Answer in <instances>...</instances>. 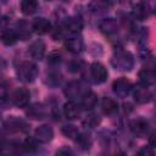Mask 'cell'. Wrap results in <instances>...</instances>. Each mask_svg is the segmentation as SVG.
I'll return each instance as SVG.
<instances>
[{
  "mask_svg": "<svg viewBox=\"0 0 156 156\" xmlns=\"http://www.w3.org/2000/svg\"><path fill=\"white\" fill-rule=\"evenodd\" d=\"M17 77L21 82L23 83H32L35 80L37 76H38V67L29 61H23L18 65L17 69H16Z\"/></svg>",
  "mask_w": 156,
  "mask_h": 156,
  "instance_id": "2",
  "label": "cell"
},
{
  "mask_svg": "<svg viewBox=\"0 0 156 156\" xmlns=\"http://www.w3.org/2000/svg\"><path fill=\"white\" fill-rule=\"evenodd\" d=\"M48 62L50 65H58L61 62V55L58 52H51L50 56H49V60Z\"/></svg>",
  "mask_w": 156,
  "mask_h": 156,
  "instance_id": "31",
  "label": "cell"
},
{
  "mask_svg": "<svg viewBox=\"0 0 156 156\" xmlns=\"http://www.w3.org/2000/svg\"><path fill=\"white\" fill-rule=\"evenodd\" d=\"M100 121H101V118H100L99 115H96V113H90V115H88V116L85 117V119L83 121V124H84L85 127L94 128V127H96V126L100 123Z\"/></svg>",
  "mask_w": 156,
  "mask_h": 156,
  "instance_id": "26",
  "label": "cell"
},
{
  "mask_svg": "<svg viewBox=\"0 0 156 156\" xmlns=\"http://www.w3.org/2000/svg\"><path fill=\"white\" fill-rule=\"evenodd\" d=\"M111 65L118 71H130L134 66V57L129 51L117 50L111 57Z\"/></svg>",
  "mask_w": 156,
  "mask_h": 156,
  "instance_id": "1",
  "label": "cell"
},
{
  "mask_svg": "<svg viewBox=\"0 0 156 156\" xmlns=\"http://www.w3.org/2000/svg\"><path fill=\"white\" fill-rule=\"evenodd\" d=\"M82 66H83V62L80 60H72L67 65V67L71 72H79L82 69Z\"/></svg>",
  "mask_w": 156,
  "mask_h": 156,
  "instance_id": "30",
  "label": "cell"
},
{
  "mask_svg": "<svg viewBox=\"0 0 156 156\" xmlns=\"http://www.w3.org/2000/svg\"><path fill=\"white\" fill-rule=\"evenodd\" d=\"M65 46H66V49L69 52H72V54H79L84 49V41H83V39L80 37L72 35V37H69V38L66 39Z\"/></svg>",
  "mask_w": 156,
  "mask_h": 156,
  "instance_id": "10",
  "label": "cell"
},
{
  "mask_svg": "<svg viewBox=\"0 0 156 156\" xmlns=\"http://www.w3.org/2000/svg\"><path fill=\"white\" fill-rule=\"evenodd\" d=\"M62 133H63L67 138H69V139H77V136L79 135L78 129L76 128V126H72V124L63 126V127H62Z\"/></svg>",
  "mask_w": 156,
  "mask_h": 156,
  "instance_id": "27",
  "label": "cell"
},
{
  "mask_svg": "<svg viewBox=\"0 0 156 156\" xmlns=\"http://www.w3.org/2000/svg\"><path fill=\"white\" fill-rule=\"evenodd\" d=\"M34 136H35V140L41 143V144H46L49 141L52 140L54 138V130L48 124H43L40 127H38L34 132Z\"/></svg>",
  "mask_w": 156,
  "mask_h": 156,
  "instance_id": "7",
  "label": "cell"
},
{
  "mask_svg": "<svg viewBox=\"0 0 156 156\" xmlns=\"http://www.w3.org/2000/svg\"><path fill=\"white\" fill-rule=\"evenodd\" d=\"M100 30L106 35H113L118 32V22L115 18H105L99 23Z\"/></svg>",
  "mask_w": 156,
  "mask_h": 156,
  "instance_id": "12",
  "label": "cell"
},
{
  "mask_svg": "<svg viewBox=\"0 0 156 156\" xmlns=\"http://www.w3.org/2000/svg\"><path fill=\"white\" fill-rule=\"evenodd\" d=\"M98 104V95L93 91H88L83 98H82V107L83 110H93Z\"/></svg>",
  "mask_w": 156,
  "mask_h": 156,
  "instance_id": "20",
  "label": "cell"
},
{
  "mask_svg": "<svg viewBox=\"0 0 156 156\" xmlns=\"http://www.w3.org/2000/svg\"><path fill=\"white\" fill-rule=\"evenodd\" d=\"M76 141H77L78 145H79L82 149H84V150H88V149H90V146H91V139H90L89 135H87V134H80V133H79V135H78L77 139H76Z\"/></svg>",
  "mask_w": 156,
  "mask_h": 156,
  "instance_id": "28",
  "label": "cell"
},
{
  "mask_svg": "<svg viewBox=\"0 0 156 156\" xmlns=\"http://www.w3.org/2000/svg\"><path fill=\"white\" fill-rule=\"evenodd\" d=\"M82 105H79L76 100H69L68 102L65 104L63 106V112H65V116L69 119H76L80 116L82 113Z\"/></svg>",
  "mask_w": 156,
  "mask_h": 156,
  "instance_id": "9",
  "label": "cell"
},
{
  "mask_svg": "<svg viewBox=\"0 0 156 156\" xmlns=\"http://www.w3.org/2000/svg\"><path fill=\"white\" fill-rule=\"evenodd\" d=\"M149 13H150V10H149V6L145 4V2H139L136 5L133 6V10H132V15L135 20L138 21H144L149 17Z\"/></svg>",
  "mask_w": 156,
  "mask_h": 156,
  "instance_id": "16",
  "label": "cell"
},
{
  "mask_svg": "<svg viewBox=\"0 0 156 156\" xmlns=\"http://www.w3.org/2000/svg\"><path fill=\"white\" fill-rule=\"evenodd\" d=\"M88 91L89 90L87 89V87L80 82H71L65 88V95L71 100H77L78 98L82 99Z\"/></svg>",
  "mask_w": 156,
  "mask_h": 156,
  "instance_id": "3",
  "label": "cell"
},
{
  "mask_svg": "<svg viewBox=\"0 0 156 156\" xmlns=\"http://www.w3.org/2000/svg\"><path fill=\"white\" fill-rule=\"evenodd\" d=\"M29 99H30V93L26 88H18V89H16L12 93V96H11L12 104L16 107H20V108L26 107L28 105V102H29Z\"/></svg>",
  "mask_w": 156,
  "mask_h": 156,
  "instance_id": "6",
  "label": "cell"
},
{
  "mask_svg": "<svg viewBox=\"0 0 156 156\" xmlns=\"http://www.w3.org/2000/svg\"><path fill=\"white\" fill-rule=\"evenodd\" d=\"M152 154H154V150L151 146H144L138 151V155H145L146 156V155H152Z\"/></svg>",
  "mask_w": 156,
  "mask_h": 156,
  "instance_id": "32",
  "label": "cell"
},
{
  "mask_svg": "<svg viewBox=\"0 0 156 156\" xmlns=\"http://www.w3.org/2000/svg\"><path fill=\"white\" fill-rule=\"evenodd\" d=\"M139 80L143 85H152L156 83V68H143L139 72Z\"/></svg>",
  "mask_w": 156,
  "mask_h": 156,
  "instance_id": "13",
  "label": "cell"
},
{
  "mask_svg": "<svg viewBox=\"0 0 156 156\" xmlns=\"http://www.w3.org/2000/svg\"><path fill=\"white\" fill-rule=\"evenodd\" d=\"M35 149H37V145L32 138L26 139V141L23 144H21V150L24 152H33V151H35Z\"/></svg>",
  "mask_w": 156,
  "mask_h": 156,
  "instance_id": "29",
  "label": "cell"
},
{
  "mask_svg": "<svg viewBox=\"0 0 156 156\" xmlns=\"http://www.w3.org/2000/svg\"><path fill=\"white\" fill-rule=\"evenodd\" d=\"M32 27H33V30L37 33V34H46L51 30V23L49 20L44 18V17H38L34 20V22L32 23Z\"/></svg>",
  "mask_w": 156,
  "mask_h": 156,
  "instance_id": "14",
  "label": "cell"
},
{
  "mask_svg": "<svg viewBox=\"0 0 156 156\" xmlns=\"http://www.w3.org/2000/svg\"><path fill=\"white\" fill-rule=\"evenodd\" d=\"M4 127H5V129H7L10 132H20V130H24L26 129L24 122L18 119V118H15V117L6 119L5 123H4Z\"/></svg>",
  "mask_w": 156,
  "mask_h": 156,
  "instance_id": "21",
  "label": "cell"
},
{
  "mask_svg": "<svg viewBox=\"0 0 156 156\" xmlns=\"http://www.w3.org/2000/svg\"><path fill=\"white\" fill-rule=\"evenodd\" d=\"M154 13H155V16H156V6H155V9H154Z\"/></svg>",
  "mask_w": 156,
  "mask_h": 156,
  "instance_id": "35",
  "label": "cell"
},
{
  "mask_svg": "<svg viewBox=\"0 0 156 156\" xmlns=\"http://www.w3.org/2000/svg\"><path fill=\"white\" fill-rule=\"evenodd\" d=\"M89 76L91 78V80L96 84H100V83H104L106 79H107V69L105 68V66L100 62H94L90 65L89 67Z\"/></svg>",
  "mask_w": 156,
  "mask_h": 156,
  "instance_id": "4",
  "label": "cell"
},
{
  "mask_svg": "<svg viewBox=\"0 0 156 156\" xmlns=\"http://www.w3.org/2000/svg\"><path fill=\"white\" fill-rule=\"evenodd\" d=\"M63 26L66 27V29L69 33L77 34L83 29V21L78 17H69V18H67V21L65 22Z\"/></svg>",
  "mask_w": 156,
  "mask_h": 156,
  "instance_id": "19",
  "label": "cell"
},
{
  "mask_svg": "<svg viewBox=\"0 0 156 156\" xmlns=\"http://www.w3.org/2000/svg\"><path fill=\"white\" fill-rule=\"evenodd\" d=\"M27 115L30 117V118H34V119H40V118H44V116L46 115V111H45V107L40 104H34L32 105L28 111H27Z\"/></svg>",
  "mask_w": 156,
  "mask_h": 156,
  "instance_id": "22",
  "label": "cell"
},
{
  "mask_svg": "<svg viewBox=\"0 0 156 156\" xmlns=\"http://www.w3.org/2000/svg\"><path fill=\"white\" fill-rule=\"evenodd\" d=\"M133 96H134L135 102H138V104H146L151 99V93L149 91V89H147L146 85L140 84V85H138V87L134 88Z\"/></svg>",
  "mask_w": 156,
  "mask_h": 156,
  "instance_id": "11",
  "label": "cell"
},
{
  "mask_svg": "<svg viewBox=\"0 0 156 156\" xmlns=\"http://www.w3.org/2000/svg\"><path fill=\"white\" fill-rule=\"evenodd\" d=\"M155 118H156V112H155Z\"/></svg>",
  "mask_w": 156,
  "mask_h": 156,
  "instance_id": "37",
  "label": "cell"
},
{
  "mask_svg": "<svg viewBox=\"0 0 156 156\" xmlns=\"http://www.w3.org/2000/svg\"><path fill=\"white\" fill-rule=\"evenodd\" d=\"M130 129H132V132H133L136 136L144 138V136L149 133V130H150V124H149V122H147L146 119H144V118H136V119L132 121V123H130Z\"/></svg>",
  "mask_w": 156,
  "mask_h": 156,
  "instance_id": "8",
  "label": "cell"
},
{
  "mask_svg": "<svg viewBox=\"0 0 156 156\" xmlns=\"http://www.w3.org/2000/svg\"><path fill=\"white\" fill-rule=\"evenodd\" d=\"M101 108H102V111H104L105 115L113 116L118 111V104L112 98H104L101 100Z\"/></svg>",
  "mask_w": 156,
  "mask_h": 156,
  "instance_id": "17",
  "label": "cell"
},
{
  "mask_svg": "<svg viewBox=\"0 0 156 156\" xmlns=\"http://www.w3.org/2000/svg\"><path fill=\"white\" fill-rule=\"evenodd\" d=\"M6 2V0H2V4H5Z\"/></svg>",
  "mask_w": 156,
  "mask_h": 156,
  "instance_id": "36",
  "label": "cell"
},
{
  "mask_svg": "<svg viewBox=\"0 0 156 156\" xmlns=\"http://www.w3.org/2000/svg\"><path fill=\"white\" fill-rule=\"evenodd\" d=\"M32 24H29L26 20H21L18 23H17V27H16V32H17V35L21 40H27L29 37H30V33H32Z\"/></svg>",
  "mask_w": 156,
  "mask_h": 156,
  "instance_id": "18",
  "label": "cell"
},
{
  "mask_svg": "<svg viewBox=\"0 0 156 156\" xmlns=\"http://www.w3.org/2000/svg\"><path fill=\"white\" fill-rule=\"evenodd\" d=\"M111 7V0H91L90 9L95 12H105Z\"/></svg>",
  "mask_w": 156,
  "mask_h": 156,
  "instance_id": "24",
  "label": "cell"
},
{
  "mask_svg": "<svg viewBox=\"0 0 156 156\" xmlns=\"http://www.w3.org/2000/svg\"><path fill=\"white\" fill-rule=\"evenodd\" d=\"M28 52L30 54V56L34 60H41L45 55V44H44V41L43 40L33 41L28 48Z\"/></svg>",
  "mask_w": 156,
  "mask_h": 156,
  "instance_id": "15",
  "label": "cell"
},
{
  "mask_svg": "<svg viewBox=\"0 0 156 156\" xmlns=\"http://www.w3.org/2000/svg\"><path fill=\"white\" fill-rule=\"evenodd\" d=\"M56 154H57V155H69V154H72V150L68 149L67 146H63V147H61L60 150H57Z\"/></svg>",
  "mask_w": 156,
  "mask_h": 156,
  "instance_id": "33",
  "label": "cell"
},
{
  "mask_svg": "<svg viewBox=\"0 0 156 156\" xmlns=\"http://www.w3.org/2000/svg\"><path fill=\"white\" fill-rule=\"evenodd\" d=\"M18 35L16 29H7V30H2L1 34V40L5 45H13L17 40H18Z\"/></svg>",
  "mask_w": 156,
  "mask_h": 156,
  "instance_id": "23",
  "label": "cell"
},
{
  "mask_svg": "<svg viewBox=\"0 0 156 156\" xmlns=\"http://www.w3.org/2000/svg\"><path fill=\"white\" fill-rule=\"evenodd\" d=\"M132 89H133L132 82L124 77L116 79L112 84V90L118 98H127V95L132 91Z\"/></svg>",
  "mask_w": 156,
  "mask_h": 156,
  "instance_id": "5",
  "label": "cell"
},
{
  "mask_svg": "<svg viewBox=\"0 0 156 156\" xmlns=\"http://www.w3.org/2000/svg\"><path fill=\"white\" fill-rule=\"evenodd\" d=\"M149 145L151 147H156V132H154L149 138Z\"/></svg>",
  "mask_w": 156,
  "mask_h": 156,
  "instance_id": "34",
  "label": "cell"
},
{
  "mask_svg": "<svg viewBox=\"0 0 156 156\" xmlns=\"http://www.w3.org/2000/svg\"><path fill=\"white\" fill-rule=\"evenodd\" d=\"M38 9V1L37 0H22L21 2V10L24 15H33Z\"/></svg>",
  "mask_w": 156,
  "mask_h": 156,
  "instance_id": "25",
  "label": "cell"
}]
</instances>
